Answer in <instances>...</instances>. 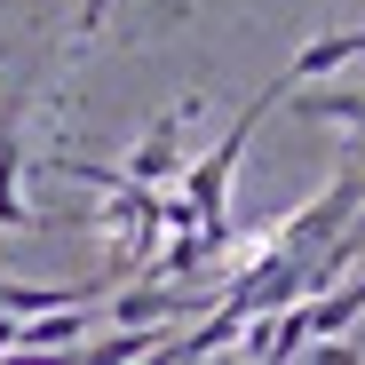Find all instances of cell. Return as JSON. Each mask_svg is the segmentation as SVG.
Instances as JSON below:
<instances>
[{
	"label": "cell",
	"mask_w": 365,
	"mask_h": 365,
	"mask_svg": "<svg viewBox=\"0 0 365 365\" xmlns=\"http://www.w3.org/2000/svg\"><path fill=\"white\" fill-rule=\"evenodd\" d=\"M16 119H24V103H9L0 111V230H40V215L24 207V135H16Z\"/></svg>",
	"instance_id": "cell-2"
},
{
	"label": "cell",
	"mask_w": 365,
	"mask_h": 365,
	"mask_svg": "<svg viewBox=\"0 0 365 365\" xmlns=\"http://www.w3.org/2000/svg\"><path fill=\"white\" fill-rule=\"evenodd\" d=\"M357 56H365V32H326V40L302 48L286 72H294V80H318V72H334V64H357Z\"/></svg>",
	"instance_id": "cell-4"
},
{
	"label": "cell",
	"mask_w": 365,
	"mask_h": 365,
	"mask_svg": "<svg viewBox=\"0 0 365 365\" xmlns=\"http://www.w3.org/2000/svg\"><path fill=\"white\" fill-rule=\"evenodd\" d=\"M207 96H175L159 119H151V135L128 151V175H143V182H167L175 167H182V128H191V111H199Z\"/></svg>",
	"instance_id": "cell-1"
},
{
	"label": "cell",
	"mask_w": 365,
	"mask_h": 365,
	"mask_svg": "<svg viewBox=\"0 0 365 365\" xmlns=\"http://www.w3.org/2000/svg\"><path fill=\"white\" fill-rule=\"evenodd\" d=\"M199 310V294H182L175 278H151L135 294H111V318L119 326H175V318H191Z\"/></svg>",
	"instance_id": "cell-3"
},
{
	"label": "cell",
	"mask_w": 365,
	"mask_h": 365,
	"mask_svg": "<svg viewBox=\"0 0 365 365\" xmlns=\"http://www.w3.org/2000/svg\"><path fill=\"white\" fill-rule=\"evenodd\" d=\"M286 103H294V119H334V128L365 135V96H286Z\"/></svg>",
	"instance_id": "cell-5"
}]
</instances>
